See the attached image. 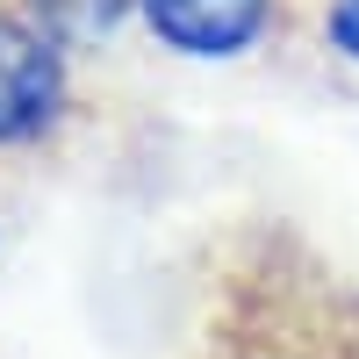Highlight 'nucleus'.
<instances>
[{
    "instance_id": "f257e3e1",
    "label": "nucleus",
    "mask_w": 359,
    "mask_h": 359,
    "mask_svg": "<svg viewBox=\"0 0 359 359\" xmlns=\"http://www.w3.org/2000/svg\"><path fill=\"white\" fill-rule=\"evenodd\" d=\"M187 359H359V280L302 230L245 223L208 259Z\"/></svg>"
},
{
    "instance_id": "f03ea898",
    "label": "nucleus",
    "mask_w": 359,
    "mask_h": 359,
    "mask_svg": "<svg viewBox=\"0 0 359 359\" xmlns=\"http://www.w3.org/2000/svg\"><path fill=\"white\" fill-rule=\"evenodd\" d=\"M79 108L72 50L22 8L0 0V151H36Z\"/></svg>"
},
{
    "instance_id": "7ed1b4c3",
    "label": "nucleus",
    "mask_w": 359,
    "mask_h": 359,
    "mask_svg": "<svg viewBox=\"0 0 359 359\" xmlns=\"http://www.w3.org/2000/svg\"><path fill=\"white\" fill-rule=\"evenodd\" d=\"M137 29L172 57L230 65L287 36V0H137Z\"/></svg>"
},
{
    "instance_id": "20e7f679",
    "label": "nucleus",
    "mask_w": 359,
    "mask_h": 359,
    "mask_svg": "<svg viewBox=\"0 0 359 359\" xmlns=\"http://www.w3.org/2000/svg\"><path fill=\"white\" fill-rule=\"evenodd\" d=\"M22 8L36 15V22H43L72 57L108 50L123 29H137V0H22Z\"/></svg>"
},
{
    "instance_id": "39448f33",
    "label": "nucleus",
    "mask_w": 359,
    "mask_h": 359,
    "mask_svg": "<svg viewBox=\"0 0 359 359\" xmlns=\"http://www.w3.org/2000/svg\"><path fill=\"white\" fill-rule=\"evenodd\" d=\"M316 43L359 72V0H323L316 8Z\"/></svg>"
}]
</instances>
